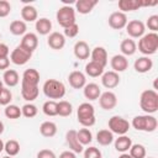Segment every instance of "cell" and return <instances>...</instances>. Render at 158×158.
Returning a JSON list of instances; mask_svg holds the SVG:
<instances>
[{
    "label": "cell",
    "instance_id": "obj_42",
    "mask_svg": "<svg viewBox=\"0 0 158 158\" xmlns=\"http://www.w3.org/2000/svg\"><path fill=\"white\" fill-rule=\"evenodd\" d=\"M11 100H12V93H11V90L9 88H4L2 91H1V94H0V105L7 106V105H10Z\"/></svg>",
    "mask_w": 158,
    "mask_h": 158
},
{
    "label": "cell",
    "instance_id": "obj_5",
    "mask_svg": "<svg viewBox=\"0 0 158 158\" xmlns=\"http://www.w3.org/2000/svg\"><path fill=\"white\" fill-rule=\"evenodd\" d=\"M43 94L52 100L62 99L65 95V86L62 81L57 79H48L43 84Z\"/></svg>",
    "mask_w": 158,
    "mask_h": 158
},
{
    "label": "cell",
    "instance_id": "obj_37",
    "mask_svg": "<svg viewBox=\"0 0 158 158\" xmlns=\"http://www.w3.org/2000/svg\"><path fill=\"white\" fill-rule=\"evenodd\" d=\"M4 151L6 152L7 156L10 157H15L19 154L20 152V143L16 139H9L5 144H4Z\"/></svg>",
    "mask_w": 158,
    "mask_h": 158
},
{
    "label": "cell",
    "instance_id": "obj_2",
    "mask_svg": "<svg viewBox=\"0 0 158 158\" xmlns=\"http://www.w3.org/2000/svg\"><path fill=\"white\" fill-rule=\"evenodd\" d=\"M157 49H158V35L156 32H148L139 38L138 51L146 57L154 54Z\"/></svg>",
    "mask_w": 158,
    "mask_h": 158
},
{
    "label": "cell",
    "instance_id": "obj_51",
    "mask_svg": "<svg viewBox=\"0 0 158 158\" xmlns=\"http://www.w3.org/2000/svg\"><path fill=\"white\" fill-rule=\"evenodd\" d=\"M4 130H5V126H4V122L0 120V135H2V132H4Z\"/></svg>",
    "mask_w": 158,
    "mask_h": 158
},
{
    "label": "cell",
    "instance_id": "obj_1",
    "mask_svg": "<svg viewBox=\"0 0 158 158\" xmlns=\"http://www.w3.org/2000/svg\"><path fill=\"white\" fill-rule=\"evenodd\" d=\"M139 106L141 109L148 114L152 115L158 111V94L153 89H147L142 91L139 98Z\"/></svg>",
    "mask_w": 158,
    "mask_h": 158
},
{
    "label": "cell",
    "instance_id": "obj_25",
    "mask_svg": "<svg viewBox=\"0 0 158 158\" xmlns=\"http://www.w3.org/2000/svg\"><path fill=\"white\" fill-rule=\"evenodd\" d=\"M21 17H22V21H25V22L37 21V19H38L37 9L35 6H32V5L22 6V9H21Z\"/></svg>",
    "mask_w": 158,
    "mask_h": 158
},
{
    "label": "cell",
    "instance_id": "obj_12",
    "mask_svg": "<svg viewBox=\"0 0 158 158\" xmlns=\"http://www.w3.org/2000/svg\"><path fill=\"white\" fill-rule=\"evenodd\" d=\"M65 141H67V144L69 147V151L74 152L75 154L77 153H81L84 151V146H81L80 142L77 138V131L75 130L67 131V133H65Z\"/></svg>",
    "mask_w": 158,
    "mask_h": 158
},
{
    "label": "cell",
    "instance_id": "obj_8",
    "mask_svg": "<svg viewBox=\"0 0 158 158\" xmlns=\"http://www.w3.org/2000/svg\"><path fill=\"white\" fill-rule=\"evenodd\" d=\"M31 57H32V52L27 51L26 48L19 44L17 47H15V49H12L10 54V62H12L16 65H23L31 59Z\"/></svg>",
    "mask_w": 158,
    "mask_h": 158
},
{
    "label": "cell",
    "instance_id": "obj_40",
    "mask_svg": "<svg viewBox=\"0 0 158 158\" xmlns=\"http://www.w3.org/2000/svg\"><path fill=\"white\" fill-rule=\"evenodd\" d=\"M4 112H5V116H6L7 118H11V120L20 118V116L22 115V114H21V109H20L17 105H12V104L5 106V111H4Z\"/></svg>",
    "mask_w": 158,
    "mask_h": 158
},
{
    "label": "cell",
    "instance_id": "obj_56",
    "mask_svg": "<svg viewBox=\"0 0 158 158\" xmlns=\"http://www.w3.org/2000/svg\"><path fill=\"white\" fill-rule=\"evenodd\" d=\"M148 158H153V157H148Z\"/></svg>",
    "mask_w": 158,
    "mask_h": 158
},
{
    "label": "cell",
    "instance_id": "obj_33",
    "mask_svg": "<svg viewBox=\"0 0 158 158\" xmlns=\"http://www.w3.org/2000/svg\"><path fill=\"white\" fill-rule=\"evenodd\" d=\"M9 30L14 36H23L27 31V25L22 20H15L10 23Z\"/></svg>",
    "mask_w": 158,
    "mask_h": 158
},
{
    "label": "cell",
    "instance_id": "obj_7",
    "mask_svg": "<svg viewBox=\"0 0 158 158\" xmlns=\"http://www.w3.org/2000/svg\"><path fill=\"white\" fill-rule=\"evenodd\" d=\"M107 126H109V131H111L112 133H116L118 136H122L128 132L131 123L121 116H112L109 118Z\"/></svg>",
    "mask_w": 158,
    "mask_h": 158
},
{
    "label": "cell",
    "instance_id": "obj_38",
    "mask_svg": "<svg viewBox=\"0 0 158 158\" xmlns=\"http://www.w3.org/2000/svg\"><path fill=\"white\" fill-rule=\"evenodd\" d=\"M128 154L132 158H146V147L141 143H135L128 149Z\"/></svg>",
    "mask_w": 158,
    "mask_h": 158
},
{
    "label": "cell",
    "instance_id": "obj_20",
    "mask_svg": "<svg viewBox=\"0 0 158 158\" xmlns=\"http://www.w3.org/2000/svg\"><path fill=\"white\" fill-rule=\"evenodd\" d=\"M74 56L80 59V60H84V59H88L90 57V48H89V44L85 42V41H78L75 44H74Z\"/></svg>",
    "mask_w": 158,
    "mask_h": 158
},
{
    "label": "cell",
    "instance_id": "obj_50",
    "mask_svg": "<svg viewBox=\"0 0 158 158\" xmlns=\"http://www.w3.org/2000/svg\"><path fill=\"white\" fill-rule=\"evenodd\" d=\"M58 158H77V154L74 152H72V151H64V152H62L59 154Z\"/></svg>",
    "mask_w": 158,
    "mask_h": 158
},
{
    "label": "cell",
    "instance_id": "obj_29",
    "mask_svg": "<svg viewBox=\"0 0 158 158\" xmlns=\"http://www.w3.org/2000/svg\"><path fill=\"white\" fill-rule=\"evenodd\" d=\"M35 26H36V31H37V33H40V35H42V36L49 35L51 31H52V22H51V20L47 19V17L37 19Z\"/></svg>",
    "mask_w": 158,
    "mask_h": 158
},
{
    "label": "cell",
    "instance_id": "obj_34",
    "mask_svg": "<svg viewBox=\"0 0 158 158\" xmlns=\"http://www.w3.org/2000/svg\"><path fill=\"white\" fill-rule=\"evenodd\" d=\"M96 141L101 146H109L114 142V133L109 130H100L96 133Z\"/></svg>",
    "mask_w": 158,
    "mask_h": 158
},
{
    "label": "cell",
    "instance_id": "obj_9",
    "mask_svg": "<svg viewBox=\"0 0 158 158\" xmlns=\"http://www.w3.org/2000/svg\"><path fill=\"white\" fill-rule=\"evenodd\" d=\"M146 25L139 20H132L128 21L126 25V32L132 38H141L144 35Z\"/></svg>",
    "mask_w": 158,
    "mask_h": 158
},
{
    "label": "cell",
    "instance_id": "obj_46",
    "mask_svg": "<svg viewBox=\"0 0 158 158\" xmlns=\"http://www.w3.org/2000/svg\"><path fill=\"white\" fill-rule=\"evenodd\" d=\"M11 12V5L6 0H0V17H6Z\"/></svg>",
    "mask_w": 158,
    "mask_h": 158
},
{
    "label": "cell",
    "instance_id": "obj_45",
    "mask_svg": "<svg viewBox=\"0 0 158 158\" xmlns=\"http://www.w3.org/2000/svg\"><path fill=\"white\" fill-rule=\"evenodd\" d=\"M147 27L148 30H151V32H156L158 31V15H152L147 19Z\"/></svg>",
    "mask_w": 158,
    "mask_h": 158
},
{
    "label": "cell",
    "instance_id": "obj_23",
    "mask_svg": "<svg viewBox=\"0 0 158 158\" xmlns=\"http://www.w3.org/2000/svg\"><path fill=\"white\" fill-rule=\"evenodd\" d=\"M74 4H75V9H74L75 11H78L81 15H86L93 11V9L98 4V0H78Z\"/></svg>",
    "mask_w": 158,
    "mask_h": 158
},
{
    "label": "cell",
    "instance_id": "obj_36",
    "mask_svg": "<svg viewBox=\"0 0 158 158\" xmlns=\"http://www.w3.org/2000/svg\"><path fill=\"white\" fill-rule=\"evenodd\" d=\"M77 138L81 146H88L93 141V133L89 128L84 127V128H80L79 131H77Z\"/></svg>",
    "mask_w": 158,
    "mask_h": 158
},
{
    "label": "cell",
    "instance_id": "obj_15",
    "mask_svg": "<svg viewBox=\"0 0 158 158\" xmlns=\"http://www.w3.org/2000/svg\"><path fill=\"white\" fill-rule=\"evenodd\" d=\"M40 73L37 69H33V68H30V69H26L22 74V79H21V84H25V85H32V86H38V83H40Z\"/></svg>",
    "mask_w": 158,
    "mask_h": 158
},
{
    "label": "cell",
    "instance_id": "obj_55",
    "mask_svg": "<svg viewBox=\"0 0 158 158\" xmlns=\"http://www.w3.org/2000/svg\"><path fill=\"white\" fill-rule=\"evenodd\" d=\"M2 158H12V157H10V156H5V157H2Z\"/></svg>",
    "mask_w": 158,
    "mask_h": 158
},
{
    "label": "cell",
    "instance_id": "obj_53",
    "mask_svg": "<svg viewBox=\"0 0 158 158\" xmlns=\"http://www.w3.org/2000/svg\"><path fill=\"white\" fill-rule=\"evenodd\" d=\"M4 144H5V143H4V142H2V139L0 138V153L4 151Z\"/></svg>",
    "mask_w": 158,
    "mask_h": 158
},
{
    "label": "cell",
    "instance_id": "obj_3",
    "mask_svg": "<svg viewBox=\"0 0 158 158\" xmlns=\"http://www.w3.org/2000/svg\"><path fill=\"white\" fill-rule=\"evenodd\" d=\"M132 127L137 131H143V132H153L157 130L158 121L153 115H138L132 118L131 122Z\"/></svg>",
    "mask_w": 158,
    "mask_h": 158
},
{
    "label": "cell",
    "instance_id": "obj_43",
    "mask_svg": "<svg viewBox=\"0 0 158 158\" xmlns=\"http://www.w3.org/2000/svg\"><path fill=\"white\" fill-rule=\"evenodd\" d=\"M83 152H84V158H101V152L96 147H88Z\"/></svg>",
    "mask_w": 158,
    "mask_h": 158
},
{
    "label": "cell",
    "instance_id": "obj_44",
    "mask_svg": "<svg viewBox=\"0 0 158 158\" xmlns=\"http://www.w3.org/2000/svg\"><path fill=\"white\" fill-rule=\"evenodd\" d=\"M79 33V26H78V23L75 22V23H73V25H70V26H68V27H65L64 28V37H69V38H74Z\"/></svg>",
    "mask_w": 158,
    "mask_h": 158
},
{
    "label": "cell",
    "instance_id": "obj_18",
    "mask_svg": "<svg viewBox=\"0 0 158 158\" xmlns=\"http://www.w3.org/2000/svg\"><path fill=\"white\" fill-rule=\"evenodd\" d=\"M110 64H111V68H112L114 72L121 73V72H125L128 68V59H127V57H125L122 54H115L111 58Z\"/></svg>",
    "mask_w": 158,
    "mask_h": 158
},
{
    "label": "cell",
    "instance_id": "obj_16",
    "mask_svg": "<svg viewBox=\"0 0 158 158\" xmlns=\"http://www.w3.org/2000/svg\"><path fill=\"white\" fill-rule=\"evenodd\" d=\"M68 81L72 88L83 89L86 84V78H85V74L81 73L80 70H74L68 75Z\"/></svg>",
    "mask_w": 158,
    "mask_h": 158
},
{
    "label": "cell",
    "instance_id": "obj_14",
    "mask_svg": "<svg viewBox=\"0 0 158 158\" xmlns=\"http://www.w3.org/2000/svg\"><path fill=\"white\" fill-rule=\"evenodd\" d=\"M47 43L52 49L59 51L65 46V37L60 32H51L47 38Z\"/></svg>",
    "mask_w": 158,
    "mask_h": 158
},
{
    "label": "cell",
    "instance_id": "obj_47",
    "mask_svg": "<svg viewBox=\"0 0 158 158\" xmlns=\"http://www.w3.org/2000/svg\"><path fill=\"white\" fill-rule=\"evenodd\" d=\"M37 158H57V156L51 149H41L37 153Z\"/></svg>",
    "mask_w": 158,
    "mask_h": 158
},
{
    "label": "cell",
    "instance_id": "obj_39",
    "mask_svg": "<svg viewBox=\"0 0 158 158\" xmlns=\"http://www.w3.org/2000/svg\"><path fill=\"white\" fill-rule=\"evenodd\" d=\"M42 111L46 116H49V117L57 116V101H54V100L46 101L42 106Z\"/></svg>",
    "mask_w": 158,
    "mask_h": 158
},
{
    "label": "cell",
    "instance_id": "obj_17",
    "mask_svg": "<svg viewBox=\"0 0 158 158\" xmlns=\"http://www.w3.org/2000/svg\"><path fill=\"white\" fill-rule=\"evenodd\" d=\"M90 57H91V60L93 62H95V63H98V64H100L101 67H106V64H107V52H106V49L104 48V47H100V46H98V47H95L91 52H90Z\"/></svg>",
    "mask_w": 158,
    "mask_h": 158
},
{
    "label": "cell",
    "instance_id": "obj_32",
    "mask_svg": "<svg viewBox=\"0 0 158 158\" xmlns=\"http://www.w3.org/2000/svg\"><path fill=\"white\" fill-rule=\"evenodd\" d=\"M40 132L43 137L51 138V137L56 136V133H57V125L52 121H44L40 126Z\"/></svg>",
    "mask_w": 158,
    "mask_h": 158
},
{
    "label": "cell",
    "instance_id": "obj_35",
    "mask_svg": "<svg viewBox=\"0 0 158 158\" xmlns=\"http://www.w3.org/2000/svg\"><path fill=\"white\" fill-rule=\"evenodd\" d=\"M72 112H73V106L69 101L60 100L57 102V115L62 117H67V116H70Z\"/></svg>",
    "mask_w": 158,
    "mask_h": 158
},
{
    "label": "cell",
    "instance_id": "obj_10",
    "mask_svg": "<svg viewBox=\"0 0 158 158\" xmlns=\"http://www.w3.org/2000/svg\"><path fill=\"white\" fill-rule=\"evenodd\" d=\"M99 105L101 106V109L104 110H112L116 107L117 105V96L115 93L107 90L105 93H101V95L99 96Z\"/></svg>",
    "mask_w": 158,
    "mask_h": 158
},
{
    "label": "cell",
    "instance_id": "obj_4",
    "mask_svg": "<svg viewBox=\"0 0 158 158\" xmlns=\"http://www.w3.org/2000/svg\"><path fill=\"white\" fill-rule=\"evenodd\" d=\"M78 122L84 127H91L95 125V109L90 102H83L77 110Z\"/></svg>",
    "mask_w": 158,
    "mask_h": 158
},
{
    "label": "cell",
    "instance_id": "obj_6",
    "mask_svg": "<svg viewBox=\"0 0 158 158\" xmlns=\"http://www.w3.org/2000/svg\"><path fill=\"white\" fill-rule=\"evenodd\" d=\"M57 22L63 27H68L73 23H75V10L70 5H63L62 7L58 9L56 14Z\"/></svg>",
    "mask_w": 158,
    "mask_h": 158
},
{
    "label": "cell",
    "instance_id": "obj_41",
    "mask_svg": "<svg viewBox=\"0 0 158 158\" xmlns=\"http://www.w3.org/2000/svg\"><path fill=\"white\" fill-rule=\"evenodd\" d=\"M37 112H38V109H37V106L33 105L32 102H27V104H25V105L21 107V114H22V116H25V117H27V118L35 117V116L37 115Z\"/></svg>",
    "mask_w": 158,
    "mask_h": 158
},
{
    "label": "cell",
    "instance_id": "obj_28",
    "mask_svg": "<svg viewBox=\"0 0 158 158\" xmlns=\"http://www.w3.org/2000/svg\"><path fill=\"white\" fill-rule=\"evenodd\" d=\"M132 139L126 136V135H122V136H118V138L115 139V149L117 152H121V153H126L128 152V149L131 148L132 146Z\"/></svg>",
    "mask_w": 158,
    "mask_h": 158
},
{
    "label": "cell",
    "instance_id": "obj_31",
    "mask_svg": "<svg viewBox=\"0 0 158 158\" xmlns=\"http://www.w3.org/2000/svg\"><path fill=\"white\" fill-rule=\"evenodd\" d=\"M104 67H101L100 64H98V63H95V62H93V60H90L89 63H86V65H85V73H86V75H89V77H91V78H98V77H101L102 75V73H104Z\"/></svg>",
    "mask_w": 158,
    "mask_h": 158
},
{
    "label": "cell",
    "instance_id": "obj_49",
    "mask_svg": "<svg viewBox=\"0 0 158 158\" xmlns=\"http://www.w3.org/2000/svg\"><path fill=\"white\" fill-rule=\"evenodd\" d=\"M10 65V58L5 57V58H0V70H6Z\"/></svg>",
    "mask_w": 158,
    "mask_h": 158
},
{
    "label": "cell",
    "instance_id": "obj_52",
    "mask_svg": "<svg viewBox=\"0 0 158 158\" xmlns=\"http://www.w3.org/2000/svg\"><path fill=\"white\" fill-rule=\"evenodd\" d=\"M118 158H132V157H131L128 153H122V154H121Z\"/></svg>",
    "mask_w": 158,
    "mask_h": 158
},
{
    "label": "cell",
    "instance_id": "obj_26",
    "mask_svg": "<svg viewBox=\"0 0 158 158\" xmlns=\"http://www.w3.org/2000/svg\"><path fill=\"white\" fill-rule=\"evenodd\" d=\"M2 81L5 83V85L7 88H14L19 84L20 81V77H19V73L14 69H6L4 72V75H2Z\"/></svg>",
    "mask_w": 158,
    "mask_h": 158
},
{
    "label": "cell",
    "instance_id": "obj_11",
    "mask_svg": "<svg viewBox=\"0 0 158 158\" xmlns=\"http://www.w3.org/2000/svg\"><path fill=\"white\" fill-rule=\"evenodd\" d=\"M109 26L114 30H122L126 27L128 20L126 14L121 12V11H115L109 16Z\"/></svg>",
    "mask_w": 158,
    "mask_h": 158
},
{
    "label": "cell",
    "instance_id": "obj_30",
    "mask_svg": "<svg viewBox=\"0 0 158 158\" xmlns=\"http://www.w3.org/2000/svg\"><path fill=\"white\" fill-rule=\"evenodd\" d=\"M142 7L141 0H120L118 1V9L121 12H128V11H135Z\"/></svg>",
    "mask_w": 158,
    "mask_h": 158
},
{
    "label": "cell",
    "instance_id": "obj_27",
    "mask_svg": "<svg viewBox=\"0 0 158 158\" xmlns=\"http://www.w3.org/2000/svg\"><path fill=\"white\" fill-rule=\"evenodd\" d=\"M120 51H121L122 56H125V57L133 56L136 53V51H137V44L132 38H126V40H123L121 42Z\"/></svg>",
    "mask_w": 158,
    "mask_h": 158
},
{
    "label": "cell",
    "instance_id": "obj_13",
    "mask_svg": "<svg viewBox=\"0 0 158 158\" xmlns=\"http://www.w3.org/2000/svg\"><path fill=\"white\" fill-rule=\"evenodd\" d=\"M101 84L106 89H114L120 84V75L114 70L104 72L101 75Z\"/></svg>",
    "mask_w": 158,
    "mask_h": 158
},
{
    "label": "cell",
    "instance_id": "obj_19",
    "mask_svg": "<svg viewBox=\"0 0 158 158\" xmlns=\"http://www.w3.org/2000/svg\"><path fill=\"white\" fill-rule=\"evenodd\" d=\"M20 46H22L23 48H26L27 51H30V52L33 53V51L38 46V37H37V35L33 33V32H26L23 35L22 40H21Z\"/></svg>",
    "mask_w": 158,
    "mask_h": 158
},
{
    "label": "cell",
    "instance_id": "obj_24",
    "mask_svg": "<svg viewBox=\"0 0 158 158\" xmlns=\"http://www.w3.org/2000/svg\"><path fill=\"white\" fill-rule=\"evenodd\" d=\"M38 94H40L38 86H32V85L21 84V95H22V98H23L26 101L31 102V101L36 100L37 96H38Z\"/></svg>",
    "mask_w": 158,
    "mask_h": 158
},
{
    "label": "cell",
    "instance_id": "obj_54",
    "mask_svg": "<svg viewBox=\"0 0 158 158\" xmlns=\"http://www.w3.org/2000/svg\"><path fill=\"white\" fill-rule=\"evenodd\" d=\"M2 89H4V84H2V81L0 80V94H1V91H2Z\"/></svg>",
    "mask_w": 158,
    "mask_h": 158
},
{
    "label": "cell",
    "instance_id": "obj_21",
    "mask_svg": "<svg viewBox=\"0 0 158 158\" xmlns=\"http://www.w3.org/2000/svg\"><path fill=\"white\" fill-rule=\"evenodd\" d=\"M83 93L85 99H88L89 101H94V100H98L99 96L101 95V89L98 84L89 83V84H85V86L83 88Z\"/></svg>",
    "mask_w": 158,
    "mask_h": 158
},
{
    "label": "cell",
    "instance_id": "obj_48",
    "mask_svg": "<svg viewBox=\"0 0 158 158\" xmlns=\"http://www.w3.org/2000/svg\"><path fill=\"white\" fill-rule=\"evenodd\" d=\"M9 53H10V49H9L7 44H5V43H0V58L9 57Z\"/></svg>",
    "mask_w": 158,
    "mask_h": 158
},
{
    "label": "cell",
    "instance_id": "obj_22",
    "mask_svg": "<svg viewBox=\"0 0 158 158\" xmlns=\"http://www.w3.org/2000/svg\"><path fill=\"white\" fill-rule=\"evenodd\" d=\"M152 67H153L152 59H151L149 57H146V56L137 58V59L135 60V64H133L135 70H136L137 73H142V74L149 72V70L152 69Z\"/></svg>",
    "mask_w": 158,
    "mask_h": 158
}]
</instances>
